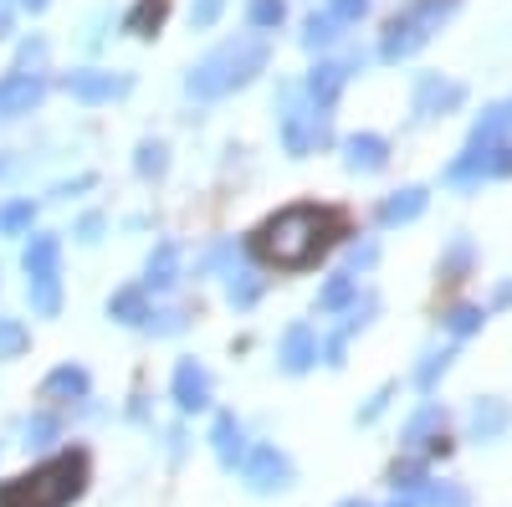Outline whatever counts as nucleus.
<instances>
[{
    "mask_svg": "<svg viewBox=\"0 0 512 507\" xmlns=\"http://www.w3.org/2000/svg\"><path fill=\"white\" fill-rule=\"evenodd\" d=\"M349 231L344 210H328V205H292L282 216H272L262 231L251 236V251L272 267H308L318 262L323 251Z\"/></svg>",
    "mask_w": 512,
    "mask_h": 507,
    "instance_id": "1",
    "label": "nucleus"
},
{
    "mask_svg": "<svg viewBox=\"0 0 512 507\" xmlns=\"http://www.w3.org/2000/svg\"><path fill=\"white\" fill-rule=\"evenodd\" d=\"M88 487V456L62 451L52 461H41L36 472L0 482V507H67Z\"/></svg>",
    "mask_w": 512,
    "mask_h": 507,
    "instance_id": "2",
    "label": "nucleus"
},
{
    "mask_svg": "<svg viewBox=\"0 0 512 507\" xmlns=\"http://www.w3.org/2000/svg\"><path fill=\"white\" fill-rule=\"evenodd\" d=\"M287 477H292V467H287L282 451L256 446V451L246 456V482H251L256 492H277V487H287Z\"/></svg>",
    "mask_w": 512,
    "mask_h": 507,
    "instance_id": "3",
    "label": "nucleus"
},
{
    "mask_svg": "<svg viewBox=\"0 0 512 507\" xmlns=\"http://www.w3.org/2000/svg\"><path fill=\"white\" fill-rule=\"evenodd\" d=\"M420 210H425V190H400L395 200H384L379 216H384V226H395V221H415Z\"/></svg>",
    "mask_w": 512,
    "mask_h": 507,
    "instance_id": "4",
    "label": "nucleus"
},
{
    "mask_svg": "<svg viewBox=\"0 0 512 507\" xmlns=\"http://www.w3.org/2000/svg\"><path fill=\"white\" fill-rule=\"evenodd\" d=\"M175 400H180L185 410H200V405H205V374H200L195 364H185V369L175 374Z\"/></svg>",
    "mask_w": 512,
    "mask_h": 507,
    "instance_id": "5",
    "label": "nucleus"
},
{
    "mask_svg": "<svg viewBox=\"0 0 512 507\" xmlns=\"http://www.w3.org/2000/svg\"><path fill=\"white\" fill-rule=\"evenodd\" d=\"M461 103V88L456 82H420V113H431V108H456Z\"/></svg>",
    "mask_w": 512,
    "mask_h": 507,
    "instance_id": "6",
    "label": "nucleus"
},
{
    "mask_svg": "<svg viewBox=\"0 0 512 507\" xmlns=\"http://www.w3.org/2000/svg\"><path fill=\"white\" fill-rule=\"evenodd\" d=\"M349 164H354V169H379V164H384V139H374V134L349 139Z\"/></svg>",
    "mask_w": 512,
    "mask_h": 507,
    "instance_id": "7",
    "label": "nucleus"
},
{
    "mask_svg": "<svg viewBox=\"0 0 512 507\" xmlns=\"http://www.w3.org/2000/svg\"><path fill=\"white\" fill-rule=\"evenodd\" d=\"M216 451H221L226 467H236V456H241V426H236L231 415H221V426H216Z\"/></svg>",
    "mask_w": 512,
    "mask_h": 507,
    "instance_id": "8",
    "label": "nucleus"
},
{
    "mask_svg": "<svg viewBox=\"0 0 512 507\" xmlns=\"http://www.w3.org/2000/svg\"><path fill=\"white\" fill-rule=\"evenodd\" d=\"M313 359V338H308V328H292L287 333V369H303Z\"/></svg>",
    "mask_w": 512,
    "mask_h": 507,
    "instance_id": "9",
    "label": "nucleus"
},
{
    "mask_svg": "<svg viewBox=\"0 0 512 507\" xmlns=\"http://www.w3.org/2000/svg\"><path fill=\"white\" fill-rule=\"evenodd\" d=\"M436 426H441V410H436V405H425V410L410 420V426H405V441H410V446H420V441L431 436Z\"/></svg>",
    "mask_w": 512,
    "mask_h": 507,
    "instance_id": "10",
    "label": "nucleus"
},
{
    "mask_svg": "<svg viewBox=\"0 0 512 507\" xmlns=\"http://www.w3.org/2000/svg\"><path fill=\"white\" fill-rule=\"evenodd\" d=\"M164 11H169V0H144V6H139L134 16H128V31H139V36H144L149 26H159V16H164Z\"/></svg>",
    "mask_w": 512,
    "mask_h": 507,
    "instance_id": "11",
    "label": "nucleus"
},
{
    "mask_svg": "<svg viewBox=\"0 0 512 507\" xmlns=\"http://www.w3.org/2000/svg\"><path fill=\"white\" fill-rule=\"evenodd\" d=\"M82 390H88V379H82L77 369H57L47 379V395H82Z\"/></svg>",
    "mask_w": 512,
    "mask_h": 507,
    "instance_id": "12",
    "label": "nucleus"
},
{
    "mask_svg": "<svg viewBox=\"0 0 512 507\" xmlns=\"http://www.w3.org/2000/svg\"><path fill=\"white\" fill-rule=\"evenodd\" d=\"M497 426H502V405H477L472 410V431L477 436H492Z\"/></svg>",
    "mask_w": 512,
    "mask_h": 507,
    "instance_id": "13",
    "label": "nucleus"
},
{
    "mask_svg": "<svg viewBox=\"0 0 512 507\" xmlns=\"http://www.w3.org/2000/svg\"><path fill=\"white\" fill-rule=\"evenodd\" d=\"M425 502H431V507H466V492L461 487H425Z\"/></svg>",
    "mask_w": 512,
    "mask_h": 507,
    "instance_id": "14",
    "label": "nucleus"
},
{
    "mask_svg": "<svg viewBox=\"0 0 512 507\" xmlns=\"http://www.w3.org/2000/svg\"><path fill=\"white\" fill-rule=\"evenodd\" d=\"M16 103H36V82H11V88H0V108H16Z\"/></svg>",
    "mask_w": 512,
    "mask_h": 507,
    "instance_id": "15",
    "label": "nucleus"
},
{
    "mask_svg": "<svg viewBox=\"0 0 512 507\" xmlns=\"http://www.w3.org/2000/svg\"><path fill=\"white\" fill-rule=\"evenodd\" d=\"M251 21H256V26H272V21H282V6H277V0H256Z\"/></svg>",
    "mask_w": 512,
    "mask_h": 507,
    "instance_id": "16",
    "label": "nucleus"
},
{
    "mask_svg": "<svg viewBox=\"0 0 512 507\" xmlns=\"http://www.w3.org/2000/svg\"><path fill=\"white\" fill-rule=\"evenodd\" d=\"M477 323H482V313H477V308H456V313H451V333H472Z\"/></svg>",
    "mask_w": 512,
    "mask_h": 507,
    "instance_id": "17",
    "label": "nucleus"
},
{
    "mask_svg": "<svg viewBox=\"0 0 512 507\" xmlns=\"http://www.w3.org/2000/svg\"><path fill=\"white\" fill-rule=\"evenodd\" d=\"M364 6H369V0H333V16H364Z\"/></svg>",
    "mask_w": 512,
    "mask_h": 507,
    "instance_id": "18",
    "label": "nucleus"
},
{
    "mask_svg": "<svg viewBox=\"0 0 512 507\" xmlns=\"http://www.w3.org/2000/svg\"><path fill=\"white\" fill-rule=\"evenodd\" d=\"M338 507H369V502L364 497H349V502H338Z\"/></svg>",
    "mask_w": 512,
    "mask_h": 507,
    "instance_id": "19",
    "label": "nucleus"
},
{
    "mask_svg": "<svg viewBox=\"0 0 512 507\" xmlns=\"http://www.w3.org/2000/svg\"><path fill=\"white\" fill-rule=\"evenodd\" d=\"M395 507H410V502H395Z\"/></svg>",
    "mask_w": 512,
    "mask_h": 507,
    "instance_id": "20",
    "label": "nucleus"
}]
</instances>
